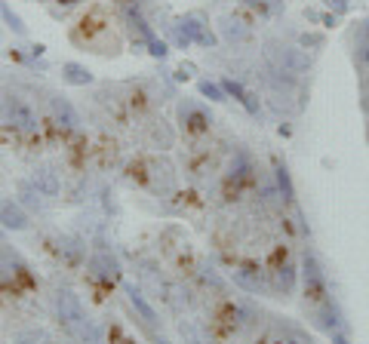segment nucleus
<instances>
[{"label":"nucleus","instance_id":"26","mask_svg":"<svg viewBox=\"0 0 369 344\" xmlns=\"http://www.w3.org/2000/svg\"><path fill=\"white\" fill-rule=\"evenodd\" d=\"M59 3H65V6H71V3H77V0H59Z\"/></svg>","mask_w":369,"mask_h":344},{"label":"nucleus","instance_id":"21","mask_svg":"<svg viewBox=\"0 0 369 344\" xmlns=\"http://www.w3.org/2000/svg\"><path fill=\"white\" fill-rule=\"evenodd\" d=\"M243 3H249V6H256L259 13H265V15H271L280 10V0H243Z\"/></svg>","mask_w":369,"mask_h":344},{"label":"nucleus","instance_id":"28","mask_svg":"<svg viewBox=\"0 0 369 344\" xmlns=\"http://www.w3.org/2000/svg\"><path fill=\"white\" fill-rule=\"evenodd\" d=\"M157 344H169V341H157Z\"/></svg>","mask_w":369,"mask_h":344},{"label":"nucleus","instance_id":"4","mask_svg":"<svg viewBox=\"0 0 369 344\" xmlns=\"http://www.w3.org/2000/svg\"><path fill=\"white\" fill-rule=\"evenodd\" d=\"M175 41H179V46H188V43L212 46L215 34L210 31V25H203L200 15H184V19H179V25H175Z\"/></svg>","mask_w":369,"mask_h":344},{"label":"nucleus","instance_id":"15","mask_svg":"<svg viewBox=\"0 0 369 344\" xmlns=\"http://www.w3.org/2000/svg\"><path fill=\"white\" fill-rule=\"evenodd\" d=\"M89 268H92V273H96L99 280H108V283L117 277V261H114L108 252H96V255H92Z\"/></svg>","mask_w":369,"mask_h":344},{"label":"nucleus","instance_id":"11","mask_svg":"<svg viewBox=\"0 0 369 344\" xmlns=\"http://www.w3.org/2000/svg\"><path fill=\"white\" fill-rule=\"evenodd\" d=\"M52 114H56L59 127H65L68 132L80 127V117H77V111L71 108V101H68V99H62V96H52Z\"/></svg>","mask_w":369,"mask_h":344},{"label":"nucleus","instance_id":"6","mask_svg":"<svg viewBox=\"0 0 369 344\" xmlns=\"http://www.w3.org/2000/svg\"><path fill=\"white\" fill-rule=\"evenodd\" d=\"M56 310H59V320L68 326L71 332H77L83 323H87V314H83V304H80V299H77L74 292H59L56 295Z\"/></svg>","mask_w":369,"mask_h":344},{"label":"nucleus","instance_id":"7","mask_svg":"<svg viewBox=\"0 0 369 344\" xmlns=\"http://www.w3.org/2000/svg\"><path fill=\"white\" fill-rule=\"evenodd\" d=\"M256 344H311V335H308L305 329H298V326L292 323H271V329H268L265 335H261V341Z\"/></svg>","mask_w":369,"mask_h":344},{"label":"nucleus","instance_id":"13","mask_svg":"<svg viewBox=\"0 0 369 344\" xmlns=\"http://www.w3.org/2000/svg\"><path fill=\"white\" fill-rule=\"evenodd\" d=\"M123 292L129 295V304H133V308H136V314L142 317L145 323H148V326H157V323H160V320H157V314H154V308H151L148 301H145V295L138 292L136 286H129V283H126V286H123Z\"/></svg>","mask_w":369,"mask_h":344},{"label":"nucleus","instance_id":"19","mask_svg":"<svg viewBox=\"0 0 369 344\" xmlns=\"http://www.w3.org/2000/svg\"><path fill=\"white\" fill-rule=\"evenodd\" d=\"M225 37H228V41H246L249 31H246L240 22H225Z\"/></svg>","mask_w":369,"mask_h":344},{"label":"nucleus","instance_id":"24","mask_svg":"<svg viewBox=\"0 0 369 344\" xmlns=\"http://www.w3.org/2000/svg\"><path fill=\"white\" fill-rule=\"evenodd\" d=\"M326 3H329V6H335L338 13H345V10H348V3H345V0H326Z\"/></svg>","mask_w":369,"mask_h":344},{"label":"nucleus","instance_id":"8","mask_svg":"<svg viewBox=\"0 0 369 344\" xmlns=\"http://www.w3.org/2000/svg\"><path fill=\"white\" fill-rule=\"evenodd\" d=\"M314 323L320 326L323 332H338V326H342V314H338V308H335V301H333V295H329L326 301H320V304H314Z\"/></svg>","mask_w":369,"mask_h":344},{"label":"nucleus","instance_id":"5","mask_svg":"<svg viewBox=\"0 0 369 344\" xmlns=\"http://www.w3.org/2000/svg\"><path fill=\"white\" fill-rule=\"evenodd\" d=\"M179 123H182L184 136H203V132H210V127H212V117L203 105H197V101H182Z\"/></svg>","mask_w":369,"mask_h":344},{"label":"nucleus","instance_id":"14","mask_svg":"<svg viewBox=\"0 0 369 344\" xmlns=\"http://www.w3.org/2000/svg\"><path fill=\"white\" fill-rule=\"evenodd\" d=\"M222 89H225L228 92V96H234L237 101H240V105L246 108V111H249V114H261V108H259V101H256V96H252V92H246L243 89V86L240 83H237V80H225V83H222Z\"/></svg>","mask_w":369,"mask_h":344},{"label":"nucleus","instance_id":"1","mask_svg":"<svg viewBox=\"0 0 369 344\" xmlns=\"http://www.w3.org/2000/svg\"><path fill=\"white\" fill-rule=\"evenodd\" d=\"M302 286H305V299L308 304H320V301H326L329 299V286H326V273H323L320 268V261H317V255L308 249V252L302 255Z\"/></svg>","mask_w":369,"mask_h":344},{"label":"nucleus","instance_id":"18","mask_svg":"<svg viewBox=\"0 0 369 344\" xmlns=\"http://www.w3.org/2000/svg\"><path fill=\"white\" fill-rule=\"evenodd\" d=\"M34 187H37V194H46V197H56L59 194V182H56V175H52L50 169H41L34 175Z\"/></svg>","mask_w":369,"mask_h":344},{"label":"nucleus","instance_id":"9","mask_svg":"<svg viewBox=\"0 0 369 344\" xmlns=\"http://www.w3.org/2000/svg\"><path fill=\"white\" fill-rule=\"evenodd\" d=\"M296 277H298L296 264H292V261H283V264H277V268L271 271V286L280 289L283 295H289L292 289H296Z\"/></svg>","mask_w":369,"mask_h":344},{"label":"nucleus","instance_id":"3","mask_svg":"<svg viewBox=\"0 0 369 344\" xmlns=\"http://www.w3.org/2000/svg\"><path fill=\"white\" fill-rule=\"evenodd\" d=\"M3 120L10 123L13 129H22V132H34L37 129L34 108H31L25 99H19V96H3Z\"/></svg>","mask_w":369,"mask_h":344},{"label":"nucleus","instance_id":"23","mask_svg":"<svg viewBox=\"0 0 369 344\" xmlns=\"http://www.w3.org/2000/svg\"><path fill=\"white\" fill-rule=\"evenodd\" d=\"M333 344H351V341H348V335L345 332H333Z\"/></svg>","mask_w":369,"mask_h":344},{"label":"nucleus","instance_id":"20","mask_svg":"<svg viewBox=\"0 0 369 344\" xmlns=\"http://www.w3.org/2000/svg\"><path fill=\"white\" fill-rule=\"evenodd\" d=\"M200 92L203 96H210L212 101H225V89H222L219 83H210V80H200Z\"/></svg>","mask_w":369,"mask_h":344},{"label":"nucleus","instance_id":"12","mask_svg":"<svg viewBox=\"0 0 369 344\" xmlns=\"http://www.w3.org/2000/svg\"><path fill=\"white\" fill-rule=\"evenodd\" d=\"M234 280L240 283L243 289H249V292H259V289L268 286L265 273H261V268H256V264H243L240 271H234Z\"/></svg>","mask_w":369,"mask_h":344},{"label":"nucleus","instance_id":"25","mask_svg":"<svg viewBox=\"0 0 369 344\" xmlns=\"http://www.w3.org/2000/svg\"><path fill=\"white\" fill-rule=\"evenodd\" d=\"M360 34H363V37H369V19H366V25L360 28Z\"/></svg>","mask_w":369,"mask_h":344},{"label":"nucleus","instance_id":"22","mask_svg":"<svg viewBox=\"0 0 369 344\" xmlns=\"http://www.w3.org/2000/svg\"><path fill=\"white\" fill-rule=\"evenodd\" d=\"M3 15H6V19H10V25H13V31H15V34H25V25H22V19H19V15H15V13H10V10H6V6H3Z\"/></svg>","mask_w":369,"mask_h":344},{"label":"nucleus","instance_id":"27","mask_svg":"<svg viewBox=\"0 0 369 344\" xmlns=\"http://www.w3.org/2000/svg\"><path fill=\"white\" fill-rule=\"evenodd\" d=\"M19 344H31V341H28V338H22V341H19Z\"/></svg>","mask_w":369,"mask_h":344},{"label":"nucleus","instance_id":"17","mask_svg":"<svg viewBox=\"0 0 369 344\" xmlns=\"http://www.w3.org/2000/svg\"><path fill=\"white\" fill-rule=\"evenodd\" d=\"M62 74H65L68 83H77V86L92 83V74L83 65H77V62H65V65H62Z\"/></svg>","mask_w":369,"mask_h":344},{"label":"nucleus","instance_id":"10","mask_svg":"<svg viewBox=\"0 0 369 344\" xmlns=\"http://www.w3.org/2000/svg\"><path fill=\"white\" fill-rule=\"evenodd\" d=\"M0 222H3L6 228H13V231L28 228V215H25V209H22L19 203H13V200H3V203H0Z\"/></svg>","mask_w":369,"mask_h":344},{"label":"nucleus","instance_id":"16","mask_svg":"<svg viewBox=\"0 0 369 344\" xmlns=\"http://www.w3.org/2000/svg\"><path fill=\"white\" fill-rule=\"evenodd\" d=\"M274 182H277V191H280V200H283V203H292V200H296V187H292L289 169L283 166V163H277V169H274Z\"/></svg>","mask_w":369,"mask_h":344},{"label":"nucleus","instance_id":"2","mask_svg":"<svg viewBox=\"0 0 369 344\" xmlns=\"http://www.w3.org/2000/svg\"><path fill=\"white\" fill-rule=\"evenodd\" d=\"M268 62H271L277 77H298L308 68V59L302 56V50H296V46H280V43L268 46Z\"/></svg>","mask_w":369,"mask_h":344}]
</instances>
